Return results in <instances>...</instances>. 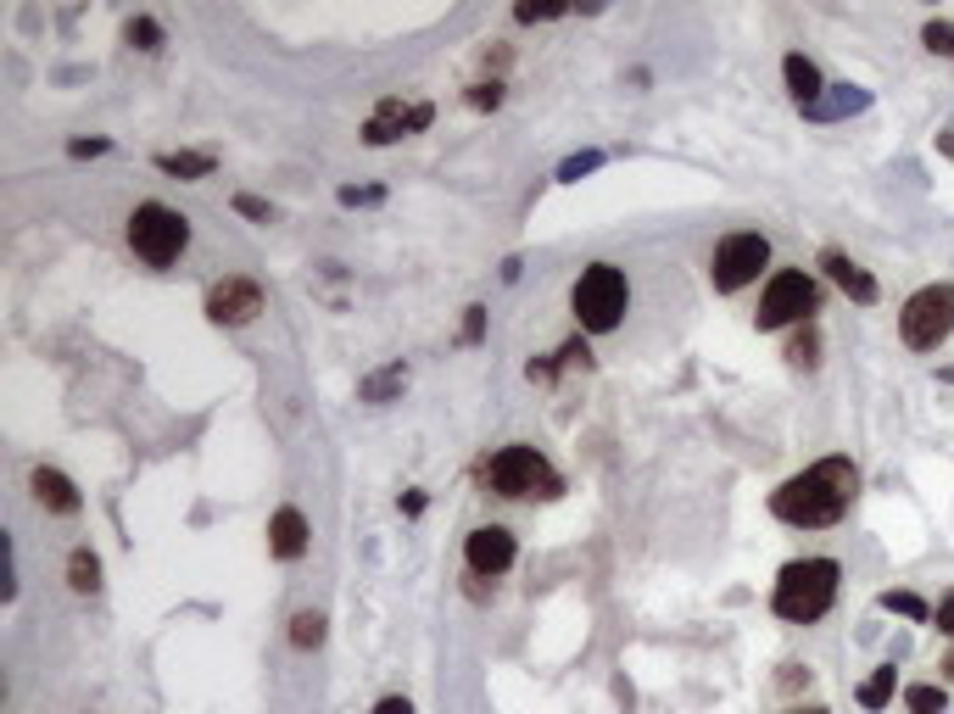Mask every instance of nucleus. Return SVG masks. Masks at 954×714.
<instances>
[{
	"mask_svg": "<svg viewBox=\"0 0 954 714\" xmlns=\"http://www.w3.org/2000/svg\"><path fill=\"white\" fill-rule=\"evenodd\" d=\"M781 79H787V96H793L798 107H815V101L826 96V85H820L815 62H809V57H798V51H793V57L781 62Z\"/></svg>",
	"mask_w": 954,
	"mask_h": 714,
	"instance_id": "14",
	"label": "nucleus"
},
{
	"mask_svg": "<svg viewBox=\"0 0 954 714\" xmlns=\"http://www.w3.org/2000/svg\"><path fill=\"white\" fill-rule=\"evenodd\" d=\"M820 307V285L804 268H781L770 274L765 296H759V329H787V324H809V313Z\"/></svg>",
	"mask_w": 954,
	"mask_h": 714,
	"instance_id": "7",
	"label": "nucleus"
},
{
	"mask_svg": "<svg viewBox=\"0 0 954 714\" xmlns=\"http://www.w3.org/2000/svg\"><path fill=\"white\" fill-rule=\"evenodd\" d=\"M68 586H73V592H96V586H101V558H96L90 547H79V553L68 558Z\"/></svg>",
	"mask_w": 954,
	"mask_h": 714,
	"instance_id": "22",
	"label": "nucleus"
},
{
	"mask_svg": "<svg viewBox=\"0 0 954 714\" xmlns=\"http://www.w3.org/2000/svg\"><path fill=\"white\" fill-rule=\"evenodd\" d=\"M107 146H112V140H101V135H96V140H73V146H68V157H101Z\"/></svg>",
	"mask_w": 954,
	"mask_h": 714,
	"instance_id": "34",
	"label": "nucleus"
},
{
	"mask_svg": "<svg viewBox=\"0 0 954 714\" xmlns=\"http://www.w3.org/2000/svg\"><path fill=\"white\" fill-rule=\"evenodd\" d=\"M921 40H926V51H932V57H948V62H954V23L932 18V23L921 29Z\"/></svg>",
	"mask_w": 954,
	"mask_h": 714,
	"instance_id": "26",
	"label": "nucleus"
},
{
	"mask_svg": "<svg viewBox=\"0 0 954 714\" xmlns=\"http://www.w3.org/2000/svg\"><path fill=\"white\" fill-rule=\"evenodd\" d=\"M486 486L498 497H559L564 492V480L553 475V464L537 447H503L486 464Z\"/></svg>",
	"mask_w": 954,
	"mask_h": 714,
	"instance_id": "4",
	"label": "nucleus"
},
{
	"mask_svg": "<svg viewBox=\"0 0 954 714\" xmlns=\"http://www.w3.org/2000/svg\"><path fill=\"white\" fill-rule=\"evenodd\" d=\"M402 514H424V492H407L402 497Z\"/></svg>",
	"mask_w": 954,
	"mask_h": 714,
	"instance_id": "37",
	"label": "nucleus"
},
{
	"mask_svg": "<svg viewBox=\"0 0 954 714\" xmlns=\"http://www.w3.org/2000/svg\"><path fill=\"white\" fill-rule=\"evenodd\" d=\"M481 335H486V307H463V340L474 346Z\"/></svg>",
	"mask_w": 954,
	"mask_h": 714,
	"instance_id": "30",
	"label": "nucleus"
},
{
	"mask_svg": "<svg viewBox=\"0 0 954 714\" xmlns=\"http://www.w3.org/2000/svg\"><path fill=\"white\" fill-rule=\"evenodd\" d=\"M893 692H898V670H893V664H882L871 681H859V692H854V697H859V708H887V703H893Z\"/></svg>",
	"mask_w": 954,
	"mask_h": 714,
	"instance_id": "20",
	"label": "nucleus"
},
{
	"mask_svg": "<svg viewBox=\"0 0 954 714\" xmlns=\"http://www.w3.org/2000/svg\"><path fill=\"white\" fill-rule=\"evenodd\" d=\"M937 380H954V369H937Z\"/></svg>",
	"mask_w": 954,
	"mask_h": 714,
	"instance_id": "39",
	"label": "nucleus"
},
{
	"mask_svg": "<svg viewBox=\"0 0 954 714\" xmlns=\"http://www.w3.org/2000/svg\"><path fill=\"white\" fill-rule=\"evenodd\" d=\"M798 714H826V708H798Z\"/></svg>",
	"mask_w": 954,
	"mask_h": 714,
	"instance_id": "40",
	"label": "nucleus"
},
{
	"mask_svg": "<svg viewBox=\"0 0 954 714\" xmlns=\"http://www.w3.org/2000/svg\"><path fill=\"white\" fill-rule=\"evenodd\" d=\"M157 168L174 173V179H207V173H213V157H207V151H163Z\"/></svg>",
	"mask_w": 954,
	"mask_h": 714,
	"instance_id": "18",
	"label": "nucleus"
},
{
	"mask_svg": "<svg viewBox=\"0 0 954 714\" xmlns=\"http://www.w3.org/2000/svg\"><path fill=\"white\" fill-rule=\"evenodd\" d=\"M525 375H531L537 386H553V380H559V357H537V364H531Z\"/></svg>",
	"mask_w": 954,
	"mask_h": 714,
	"instance_id": "33",
	"label": "nucleus"
},
{
	"mask_svg": "<svg viewBox=\"0 0 954 714\" xmlns=\"http://www.w3.org/2000/svg\"><path fill=\"white\" fill-rule=\"evenodd\" d=\"M765 262H770V240H765V235H754V229H742V235H726V240L715 246L709 279H715V290H720V296H731V290L754 285Z\"/></svg>",
	"mask_w": 954,
	"mask_h": 714,
	"instance_id": "8",
	"label": "nucleus"
},
{
	"mask_svg": "<svg viewBox=\"0 0 954 714\" xmlns=\"http://www.w3.org/2000/svg\"><path fill=\"white\" fill-rule=\"evenodd\" d=\"M865 107H871V90H859V85H837L832 96H820L815 107H804V118L832 123V118H854V112H865Z\"/></svg>",
	"mask_w": 954,
	"mask_h": 714,
	"instance_id": "15",
	"label": "nucleus"
},
{
	"mask_svg": "<svg viewBox=\"0 0 954 714\" xmlns=\"http://www.w3.org/2000/svg\"><path fill=\"white\" fill-rule=\"evenodd\" d=\"M235 212H240V218H257V224H268V201H263V196H235Z\"/></svg>",
	"mask_w": 954,
	"mask_h": 714,
	"instance_id": "32",
	"label": "nucleus"
},
{
	"mask_svg": "<svg viewBox=\"0 0 954 714\" xmlns=\"http://www.w3.org/2000/svg\"><path fill=\"white\" fill-rule=\"evenodd\" d=\"M263 313V290L252 285V279H224V285H213L207 290V318L213 324H252Z\"/></svg>",
	"mask_w": 954,
	"mask_h": 714,
	"instance_id": "10",
	"label": "nucleus"
},
{
	"mask_svg": "<svg viewBox=\"0 0 954 714\" xmlns=\"http://www.w3.org/2000/svg\"><path fill=\"white\" fill-rule=\"evenodd\" d=\"M876 603H882L887 614H904V619H932V608H926L915 592H882Z\"/></svg>",
	"mask_w": 954,
	"mask_h": 714,
	"instance_id": "23",
	"label": "nucleus"
},
{
	"mask_svg": "<svg viewBox=\"0 0 954 714\" xmlns=\"http://www.w3.org/2000/svg\"><path fill=\"white\" fill-rule=\"evenodd\" d=\"M570 307H576L587 335H609L631 307V285H626V274L614 262H592V268H581V279L570 290Z\"/></svg>",
	"mask_w": 954,
	"mask_h": 714,
	"instance_id": "3",
	"label": "nucleus"
},
{
	"mask_svg": "<svg viewBox=\"0 0 954 714\" xmlns=\"http://www.w3.org/2000/svg\"><path fill=\"white\" fill-rule=\"evenodd\" d=\"M904 708L909 714H943L948 708V692L937 681H915V686H904Z\"/></svg>",
	"mask_w": 954,
	"mask_h": 714,
	"instance_id": "21",
	"label": "nucleus"
},
{
	"mask_svg": "<svg viewBox=\"0 0 954 714\" xmlns=\"http://www.w3.org/2000/svg\"><path fill=\"white\" fill-rule=\"evenodd\" d=\"M592 168H603V151H581V157H570V162L559 168V179H564V185H576V179H581V173H592Z\"/></svg>",
	"mask_w": 954,
	"mask_h": 714,
	"instance_id": "28",
	"label": "nucleus"
},
{
	"mask_svg": "<svg viewBox=\"0 0 954 714\" xmlns=\"http://www.w3.org/2000/svg\"><path fill=\"white\" fill-rule=\"evenodd\" d=\"M932 619H937V631H943V636H954V592L937 603V614H932Z\"/></svg>",
	"mask_w": 954,
	"mask_h": 714,
	"instance_id": "35",
	"label": "nucleus"
},
{
	"mask_svg": "<svg viewBox=\"0 0 954 714\" xmlns=\"http://www.w3.org/2000/svg\"><path fill=\"white\" fill-rule=\"evenodd\" d=\"M463 558H469L474 575H503V569L514 564V536H509L503 525H481V530H469Z\"/></svg>",
	"mask_w": 954,
	"mask_h": 714,
	"instance_id": "11",
	"label": "nucleus"
},
{
	"mask_svg": "<svg viewBox=\"0 0 954 714\" xmlns=\"http://www.w3.org/2000/svg\"><path fill=\"white\" fill-rule=\"evenodd\" d=\"M268 547H274V558H285V564L307 553V519H302V508H279V514H274Z\"/></svg>",
	"mask_w": 954,
	"mask_h": 714,
	"instance_id": "13",
	"label": "nucleus"
},
{
	"mask_svg": "<svg viewBox=\"0 0 954 714\" xmlns=\"http://www.w3.org/2000/svg\"><path fill=\"white\" fill-rule=\"evenodd\" d=\"M430 118H435V107H430V101L402 107V96H385V101L374 107V118L363 123V140H368V146H391V140H402V135L424 129Z\"/></svg>",
	"mask_w": 954,
	"mask_h": 714,
	"instance_id": "9",
	"label": "nucleus"
},
{
	"mask_svg": "<svg viewBox=\"0 0 954 714\" xmlns=\"http://www.w3.org/2000/svg\"><path fill=\"white\" fill-rule=\"evenodd\" d=\"M837 581H843V569H837L832 558H798V564H787V569L776 575L770 608H776L781 619H793V625H809V619H820V614L832 608Z\"/></svg>",
	"mask_w": 954,
	"mask_h": 714,
	"instance_id": "2",
	"label": "nucleus"
},
{
	"mask_svg": "<svg viewBox=\"0 0 954 714\" xmlns=\"http://www.w3.org/2000/svg\"><path fill=\"white\" fill-rule=\"evenodd\" d=\"M943 675H948V681H954V647H948V658H943Z\"/></svg>",
	"mask_w": 954,
	"mask_h": 714,
	"instance_id": "38",
	"label": "nucleus"
},
{
	"mask_svg": "<svg viewBox=\"0 0 954 714\" xmlns=\"http://www.w3.org/2000/svg\"><path fill=\"white\" fill-rule=\"evenodd\" d=\"M820 268H826V279H832V285H837L848 301H859V307H871V301H876V279H871V274H865L854 257H843V251H826V257H820Z\"/></svg>",
	"mask_w": 954,
	"mask_h": 714,
	"instance_id": "12",
	"label": "nucleus"
},
{
	"mask_svg": "<svg viewBox=\"0 0 954 714\" xmlns=\"http://www.w3.org/2000/svg\"><path fill=\"white\" fill-rule=\"evenodd\" d=\"M469 107L474 112H498L503 107V85L492 79V85H469Z\"/></svg>",
	"mask_w": 954,
	"mask_h": 714,
	"instance_id": "27",
	"label": "nucleus"
},
{
	"mask_svg": "<svg viewBox=\"0 0 954 714\" xmlns=\"http://www.w3.org/2000/svg\"><path fill=\"white\" fill-rule=\"evenodd\" d=\"M374 714H413V703H407V697H380Z\"/></svg>",
	"mask_w": 954,
	"mask_h": 714,
	"instance_id": "36",
	"label": "nucleus"
},
{
	"mask_svg": "<svg viewBox=\"0 0 954 714\" xmlns=\"http://www.w3.org/2000/svg\"><path fill=\"white\" fill-rule=\"evenodd\" d=\"M129 246H135V257H140V262L168 268V262L190 246V224H185L174 207L146 201V207H135V218H129Z\"/></svg>",
	"mask_w": 954,
	"mask_h": 714,
	"instance_id": "6",
	"label": "nucleus"
},
{
	"mask_svg": "<svg viewBox=\"0 0 954 714\" xmlns=\"http://www.w3.org/2000/svg\"><path fill=\"white\" fill-rule=\"evenodd\" d=\"M124 40H129L135 51H157V46H163V29H157L151 18H129V23H124Z\"/></svg>",
	"mask_w": 954,
	"mask_h": 714,
	"instance_id": "24",
	"label": "nucleus"
},
{
	"mask_svg": "<svg viewBox=\"0 0 954 714\" xmlns=\"http://www.w3.org/2000/svg\"><path fill=\"white\" fill-rule=\"evenodd\" d=\"M787 364H793V369H815V364H820V324H815V318L793 329V340H787Z\"/></svg>",
	"mask_w": 954,
	"mask_h": 714,
	"instance_id": "17",
	"label": "nucleus"
},
{
	"mask_svg": "<svg viewBox=\"0 0 954 714\" xmlns=\"http://www.w3.org/2000/svg\"><path fill=\"white\" fill-rule=\"evenodd\" d=\"M374 201H385V190H374V185L368 190H357V185L341 190V207H374Z\"/></svg>",
	"mask_w": 954,
	"mask_h": 714,
	"instance_id": "31",
	"label": "nucleus"
},
{
	"mask_svg": "<svg viewBox=\"0 0 954 714\" xmlns=\"http://www.w3.org/2000/svg\"><path fill=\"white\" fill-rule=\"evenodd\" d=\"M898 335L909 351H937L954 335V285H921L898 313Z\"/></svg>",
	"mask_w": 954,
	"mask_h": 714,
	"instance_id": "5",
	"label": "nucleus"
},
{
	"mask_svg": "<svg viewBox=\"0 0 954 714\" xmlns=\"http://www.w3.org/2000/svg\"><path fill=\"white\" fill-rule=\"evenodd\" d=\"M402 386H407V369H402V364H385L380 375H368V380L357 386V397H363V403H391Z\"/></svg>",
	"mask_w": 954,
	"mask_h": 714,
	"instance_id": "19",
	"label": "nucleus"
},
{
	"mask_svg": "<svg viewBox=\"0 0 954 714\" xmlns=\"http://www.w3.org/2000/svg\"><path fill=\"white\" fill-rule=\"evenodd\" d=\"M35 497H40L51 514H79V486H73L62 469H35Z\"/></svg>",
	"mask_w": 954,
	"mask_h": 714,
	"instance_id": "16",
	"label": "nucleus"
},
{
	"mask_svg": "<svg viewBox=\"0 0 954 714\" xmlns=\"http://www.w3.org/2000/svg\"><path fill=\"white\" fill-rule=\"evenodd\" d=\"M854 492H859V469L848 458H820V464H809L804 475H793V480H781L770 492V514L781 525L820 530V525H837L848 514Z\"/></svg>",
	"mask_w": 954,
	"mask_h": 714,
	"instance_id": "1",
	"label": "nucleus"
},
{
	"mask_svg": "<svg viewBox=\"0 0 954 714\" xmlns=\"http://www.w3.org/2000/svg\"><path fill=\"white\" fill-rule=\"evenodd\" d=\"M291 642H296V647H318V642H324V614H313V608L296 614V619H291Z\"/></svg>",
	"mask_w": 954,
	"mask_h": 714,
	"instance_id": "25",
	"label": "nucleus"
},
{
	"mask_svg": "<svg viewBox=\"0 0 954 714\" xmlns=\"http://www.w3.org/2000/svg\"><path fill=\"white\" fill-rule=\"evenodd\" d=\"M520 23H548V18H564V7H537V0H525V7H514Z\"/></svg>",
	"mask_w": 954,
	"mask_h": 714,
	"instance_id": "29",
	"label": "nucleus"
}]
</instances>
